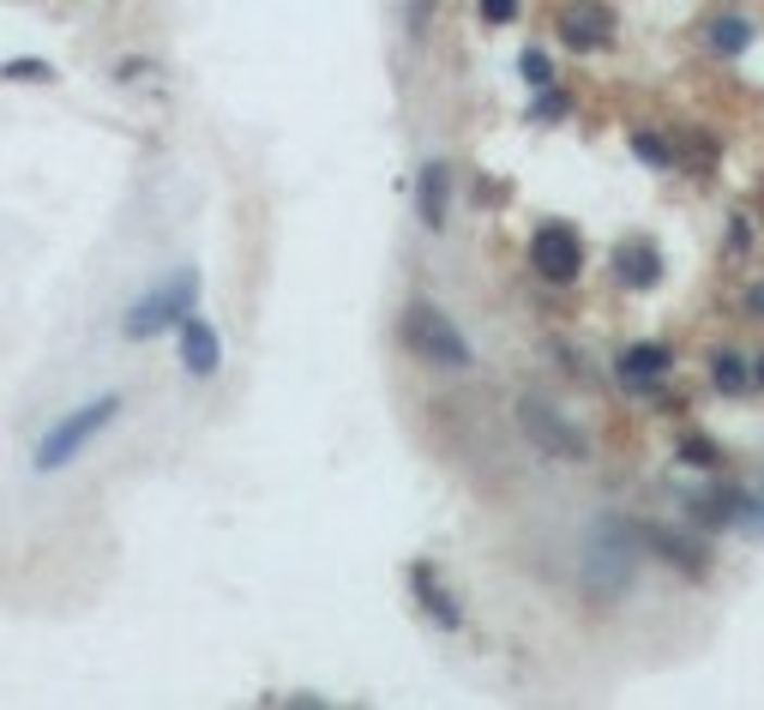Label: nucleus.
I'll return each mask as SVG.
<instances>
[{
	"instance_id": "obj_1",
	"label": "nucleus",
	"mask_w": 764,
	"mask_h": 710,
	"mask_svg": "<svg viewBox=\"0 0 764 710\" xmlns=\"http://www.w3.org/2000/svg\"><path fill=\"white\" fill-rule=\"evenodd\" d=\"M584 596L590 602H614V596L633 590L638 578V530L626 518H597L590 524V543H584Z\"/></svg>"
},
{
	"instance_id": "obj_2",
	"label": "nucleus",
	"mask_w": 764,
	"mask_h": 710,
	"mask_svg": "<svg viewBox=\"0 0 764 710\" xmlns=\"http://www.w3.org/2000/svg\"><path fill=\"white\" fill-rule=\"evenodd\" d=\"M403 344H410L415 356H428L434 368H469L476 362L469 344H464V332H458L434 301H410V313H403Z\"/></svg>"
},
{
	"instance_id": "obj_3",
	"label": "nucleus",
	"mask_w": 764,
	"mask_h": 710,
	"mask_svg": "<svg viewBox=\"0 0 764 710\" xmlns=\"http://www.w3.org/2000/svg\"><path fill=\"white\" fill-rule=\"evenodd\" d=\"M193 301H199V272H193V265H181V272L168 277V284H156L151 296H145L139 308L127 313V337H133V344H151L156 332L181 325Z\"/></svg>"
},
{
	"instance_id": "obj_4",
	"label": "nucleus",
	"mask_w": 764,
	"mask_h": 710,
	"mask_svg": "<svg viewBox=\"0 0 764 710\" xmlns=\"http://www.w3.org/2000/svg\"><path fill=\"white\" fill-rule=\"evenodd\" d=\"M115 415H121V398L109 391V398H97V403H85V410H73L66 422H54L49 434L37 439V470H61L66 458H73L78 446H91V439L103 434Z\"/></svg>"
},
{
	"instance_id": "obj_5",
	"label": "nucleus",
	"mask_w": 764,
	"mask_h": 710,
	"mask_svg": "<svg viewBox=\"0 0 764 710\" xmlns=\"http://www.w3.org/2000/svg\"><path fill=\"white\" fill-rule=\"evenodd\" d=\"M530 265H536V277H548V284H572V277L584 272L578 229H566V223H542V229L530 235Z\"/></svg>"
},
{
	"instance_id": "obj_6",
	"label": "nucleus",
	"mask_w": 764,
	"mask_h": 710,
	"mask_svg": "<svg viewBox=\"0 0 764 710\" xmlns=\"http://www.w3.org/2000/svg\"><path fill=\"white\" fill-rule=\"evenodd\" d=\"M518 427L536 439V446H542L548 458H590V439H584L566 415L548 410L542 398H518Z\"/></svg>"
},
{
	"instance_id": "obj_7",
	"label": "nucleus",
	"mask_w": 764,
	"mask_h": 710,
	"mask_svg": "<svg viewBox=\"0 0 764 710\" xmlns=\"http://www.w3.org/2000/svg\"><path fill=\"white\" fill-rule=\"evenodd\" d=\"M560 37H566V49H602V42L614 37V18L584 0V7H566V13H560Z\"/></svg>"
},
{
	"instance_id": "obj_8",
	"label": "nucleus",
	"mask_w": 764,
	"mask_h": 710,
	"mask_svg": "<svg viewBox=\"0 0 764 710\" xmlns=\"http://www.w3.org/2000/svg\"><path fill=\"white\" fill-rule=\"evenodd\" d=\"M687 518H692V524H704V530L740 524V488H699V494H687Z\"/></svg>"
},
{
	"instance_id": "obj_9",
	"label": "nucleus",
	"mask_w": 764,
	"mask_h": 710,
	"mask_svg": "<svg viewBox=\"0 0 764 710\" xmlns=\"http://www.w3.org/2000/svg\"><path fill=\"white\" fill-rule=\"evenodd\" d=\"M446 194H452V169L446 163H422V182H415V217L440 229L446 223Z\"/></svg>"
},
{
	"instance_id": "obj_10",
	"label": "nucleus",
	"mask_w": 764,
	"mask_h": 710,
	"mask_svg": "<svg viewBox=\"0 0 764 710\" xmlns=\"http://www.w3.org/2000/svg\"><path fill=\"white\" fill-rule=\"evenodd\" d=\"M217 356H223L217 332L187 313V320H181V362H187V374H217Z\"/></svg>"
},
{
	"instance_id": "obj_11",
	"label": "nucleus",
	"mask_w": 764,
	"mask_h": 710,
	"mask_svg": "<svg viewBox=\"0 0 764 710\" xmlns=\"http://www.w3.org/2000/svg\"><path fill=\"white\" fill-rule=\"evenodd\" d=\"M614 277H621L626 289H656L662 284V253L644 247V241L621 247V253H614Z\"/></svg>"
},
{
	"instance_id": "obj_12",
	"label": "nucleus",
	"mask_w": 764,
	"mask_h": 710,
	"mask_svg": "<svg viewBox=\"0 0 764 710\" xmlns=\"http://www.w3.org/2000/svg\"><path fill=\"white\" fill-rule=\"evenodd\" d=\"M668 368H674L668 344H633V349L621 356V379H626V386H656Z\"/></svg>"
},
{
	"instance_id": "obj_13",
	"label": "nucleus",
	"mask_w": 764,
	"mask_h": 710,
	"mask_svg": "<svg viewBox=\"0 0 764 710\" xmlns=\"http://www.w3.org/2000/svg\"><path fill=\"white\" fill-rule=\"evenodd\" d=\"M410 578H415V602L428 608V614L440 620L446 633H452V626H464V614H458V602H452V596L440 590V584H434V566H415Z\"/></svg>"
},
{
	"instance_id": "obj_14",
	"label": "nucleus",
	"mask_w": 764,
	"mask_h": 710,
	"mask_svg": "<svg viewBox=\"0 0 764 710\" xmlns=\"http://www.w3.org/2000/svg\"><path fill=\"white\" fill-rule=\"evenodd\" d=\"M644 543L656 548L662 560H674V566L687 572V578H704V555H692L687 536H674V530H644Z\"/></svg>"
},
{
	"instance_id": "obj_15",
	"label": "nucleus",
	"mask_w": 764,
	"mask_h": 710,
	"mask_svg": "<svg viewBox=\"0 0 764 710\" xmlns=\"http://www.w3.org/2000/svg\"><path fill=\"white\" fill-rule=\"evenodd\" d=\"M704 42H711L716 54H740L752 42V18H740V13H716L711 25H704Z\"/></svg>"
},
{
	"instance_id": "obj_16",
	"label": "nucleus",
	"mask_w": 764,
	"mask_h": 710,
	"mask_svg": "<svg viewBox=\"0 0 764 710\" xmlns=\"http://www.w3.org/2000/svg\"><path fill=\"white\" fill-rule=\"evenodd\" d=\"M711 379H716V391H728V398H735V391L752 386V368L740 362V349H723V356L711 362Z\"/></svg>"
},
{
	"instance_id": "obj_17",
	"label": "nucleus",
	"mask_w": 764,
	"mask_h": 710,
	"mask_svg": "<svg viewBox=\"0 0 764 710\" xmlns=\"http://www.w3.org/2000/svg\"><path fill=\"white\" fill-rule=\"evenodd\" d=\"M633 151L644 157L650 169H674V163H680V139H662V133H633Z\"/></svg>"
},
{
	"instance_id": "obj_18",
	"label": "nucleus",
	"mask_w": 764,
	"mask_h": 710,
	"mask_svg": "<svg viewBox=\"0 0 764 710\" xmlns=\"http://www.w3.org/2000/svg\"><path fill=\"white\" fill-rule=\"evenodd\" d=\"M680 157H687V169H699V175L716 169V145L704 139V133H687V139H680Z\"/></svg>"
},
{
	"instance_id": "obj_19",
	"label": "nucleus",
	"mask_w": 764,
	"mask_h": 710,
	"mask_svg": "<svg viewBox=\"0 0 764 710\" xmlns=\"http://www.w3.org/2000/svg\"><path fill=\"white\" fill-rule=\"evenodd\" d=\"M566 115H572V97L566 91H548V85H542V97L530 103V121H566Z\"/></svg>"
},
{
	"instance_id": "obj_20",
	"label": "nucleus",
	"mask_w": 764,
	"mask_h": 710,
	"mask_svg": "<svg viewBox=\"0 0 764 710\" xmlns=\"http://www.w3.org/2000/svg\"><path fill=\"white\" fill-rule=\"evenodd\" d=\"M680 458H687V464H699V470H716V439H704V434H692V439H680Z\"/></svg>"
},
{
	"instance_id": "obj_21",
	"label": "nucleus",
	"mask_w": 764,
	"mask_h": 710,
	"mask_svg": "<svg viewBox=\"0 0 764 710\" xmlns=\"http://www.w3.org/2000/svg\"><path fill=\"white\" fill-rule=\"evenodd\" d=\"M518 73L530 78V85H548V73H554V66H548V54H542V49H530V54L518 61Z\"/></svg>"
},
{
	"instance_id": "obj_22",
	"label": "nucleus",
	"mask_w": 764,
	"mask_h": 710,
	"mask_svg": "<svg viewBox=\"0 0 764 710\" xmlns=\"http://www.w3.org/2000/svg\"><path fill=\"white\" fill-rule=\"evenodd\" d=\"M481 18L488 25H512L518 18V0H481Z\"/></svg>"
},
{
	"instance_id": "obj_23",
	"label": "nucleus",
	"mask_w": 764,
	"mask_h": 710,
	"mask_svg": "<svg viewBox=\"0 0 764 710\" xmlns=\"http://www.w3.org/2000/svg\"><path fill=\"white\" fill-rule=\"evenodd\" d=\"M7 78H54V66H42V61H25V54H18V61H7Z\"/></svg>"
},
{
	"instance_id": "obj_24",
	"label": "nucleus",
	"mask_w": 764,
	"mask_h": 710,
	"mask_svg": "<svg viewBox=\"0 0 764 710\" xmlns=\"http://www.w3.org/2000/svg\"><path fill=\"white\" fill-rule=\"evenodd\" d=\"M740 524L764 536V500H747V494H740Z\"/></svg>"
},
{
	"instance_id": "obj_25",
	"label": "nucleus",
	"mask_w": 764,
	"mask_h": 710,
	"mask_svg": "<svg viewBox=\"0 0 764 710\" xmlns=\"http://www.w3.org/2000/svg\"><path fill=\"white\" fill-rule=\"evenodd\" d=\"M428 7H434V0H410V30H415V37H422V25H428Z\"/></svg>"
},
{
	"instance_id": "obj_26",
	"label": "nucleus",
	"mask_w": 764,
	"mask_h": 710,
	"mask_svg": "<svg viewBox=\"0 0 764 710\" xmlns=\"http://www.w3.org/2000/svg\"><path fill=\"white\" fill-rule=\"evenodd\" d=\"M740 313H764V284H759V289H747V296H740Z\"/></svg>"
},
{
	"instance_id": "obj_27",
	"label": "nucleus",
	"mask_w": 764,
	"mask_h": 710,
	"mask_svg": "<svg viewBox=\"0 0 764 710\" xmlns=\"http://www.w3.org/2000/svg\"><path fill=\"white\" fill-rule=\"evenodd\" d=\"M752 379H759V386H764V356H759V362H752Z\"/></svg>"
},
{
	"instance_id": "obj_28",
	"label": "nucleus",
	"mask_w": 764,
	"mask_h": 710,
	"mask_svg": "<svg viewBox=\"0 0 764 710\" xmlns=\"http://www.w3.org/2000/svg\"><path fill=\"white\" fill-rule=\"evenodd\" d=\"M759 199H764V182H759Z\"/></svg>"
}]
</instances>
